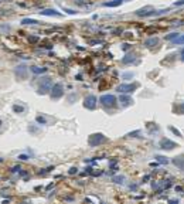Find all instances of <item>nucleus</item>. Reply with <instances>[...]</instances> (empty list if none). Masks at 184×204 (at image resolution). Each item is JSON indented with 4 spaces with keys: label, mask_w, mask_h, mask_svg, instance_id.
Here are the masks:
<instances>
[{
    "label": "nucleus",
    "mask_w": 184,
    "mask_h": 204,
    "mask_svg": "<svg viewBox=\"0 0 184 204\" xmlns=\"http://www.w3.org/2000/svg\"><path fill=\"white\" fill-rule=\"evenodd\" d=\"M139 82H132V84H120L116 86V91L119 94H132L139 88Z\"/></svg>",
    "instance_id": "nucleus-5"
},
{
    "label": "nucleus",
    "mask_w": 184,
    "mask_h": 204,
    "mask_svg": "<svg viewBox=\"0 0 184 204\" xmlns=\"http://www.w3.org/2000/svg\"><path fill=\"white\" fill-rule=\"evenodd\" d=\"M159 43H160V41H159V38L157 37H150L145 41V45H146L147 48H154V47L159 45Z\"/></svg>",
    "instance_id": "nucleus-12"
},
{
    "label": "nucleus",
    "mask_w": 184,
    "mask_h": 204,
    "mask_svg": "<svg viewBox=\"0 0 184 204\" xmlns=\"http://www.w3.org/2000/svg\"><path fill=\"white\" fill-rule=\"evenodd\" d=\"M75 173H76V167H72L70 170V174H75Z\"/></svg>",
    "instance_id": "nucleus-26"
},
{
    "label": "nucleus",
    "mask_w": 184,
    "mask_h": 204,
    "mask_svg": "<svg viewBox=\"0 0 184 204\" xmlns=\"http://www.w3.org/2000/svg\"><path fill=\"white\" fill-rule=\"evenodd\" d=\"M14 74L19 80H27L28 77V68L26 64H22V65H17L14 68Z\"/></svg>",
    "instance_id": "nucleus-6"
},
{
    "label": "nucleus",
    "mask_w": 184,
    "mask_h": 204,
    "mask_svg": "<svg viewBox=\"0 0 184 204\" xmlns=\"http://www.w3.org/2000/svg\"><path fill=\"white\" fill-rule=\"evenodd\" d=\"M36 121H37L38 124H41V125H45V124H47V119L44 118V116H37V118H36Z\"/></svg>",
    "instance_id": "nucleus-23"
},
{
    "label": "nucleus",
    "mask_w": 184,
    "mask_h": 204,
    "mask_svg": "<svg viewBox=\"0 0 184 204\" xmlns=\"http://www.w3.org/2000/svg\"><path fill=\"white\" fill-rule=\"evenodd\" d=\"M159 147L160 149H164V150H171V149H176L177 147V143L170 140L168 138H162L160 142H159Z\"/></svg>",
    "instance_id": "nucleus-7"
},
{
    "label": "nucleus",
    "mask_w": 184,
    "mask_h": 204,
    "mask_svg": "<svg viewBox=\"0 0 184 204\" xmlns=\"http://www.w3.org/2000/svg\"><path fill=\"white\" fill-rule=\"evenodd\" d=\"M135 77V74L133 72H125L123 74V80H128V78H133Z\"/></svg>",
    "instance_id": "nucleus-24"
},
{
    "label": "nucleus",
    "mask_w": 184,
    "mask_h": 204,
    "mask_svg": "<svg viewBox=\"0 0 184 204\" xmlns=\"http://www.w3.org/2000/svg\"><path fill=\"white\" fill-rule=\"evenodd\" d=\"M48 94L53 101L60 99V98H62V95H64V85H62L61 82H57V84H54V85L51 86V89H50Z\"/></svg>",
    "instance_id": "nucleus-3"
},
{
    "label": "nucleus",
    "mask_w": 184,
    "mask_h": 204,
    "mask_svg": "<svg viewBox=\"0 0 184 204\" xmlns=\"http://www.w3.org/2000/svg\"><path fill=\"white\" fill-rule=\"evenodd\" d=\"M98 105V99L95 95H88L85 99H84V106L85 109H89V111H95Z\"/></svg>",
    "instance_id": "nucleus-8"
},
{
    "label": "nucleus",
    "mask_w": 184,
    "mask_h": 204,
    "mask_svg": "<svg viewBox=\"0 0 184 204\" xmlns=\"http://www.w3.org/2000/svg\"><path fill=\"white\" fill-rule=\"evenodd\" d=\"M22 24H38V22L34 20V19H23Z\"/></svg>",
    "instance_id": "nucleus-21"
},
{
    "label": "nucleus",
    "mask_w": 184,
    "mask_h": 204,
    "mask_svg": "<svg viewBox=\"0 0 184 204\" xmlns=\"http://www.w3.org/2000/svg\"><path fill=\"white\" fill-rule=\"evenodd\" d=\"M122 48H123V50H128V48H129V45H128V44H123V45H122Z\"/></svg>",
    "instance_id": "nucleus-30"
},
{
    "label": "nucleus",
    "mask_w": 184,
    "mask_h": 204,
    "mask_svg": "<svg viewBox=\"0 0 184 204\" xmlns=\"http://www.w3.org/2000/svg\"><path fill=\"white\" fill-rule=\"evenodd\" d=\"M19 159H22V160H27V156L26 155H20V157Z\"/></svg>",
    "instance_id": "nucleus-27"
},
{
    "label": "nucleus",
    "mask_w": 184,
    "mask_h": 204,
    "mask_svg": "<svg viewBox=\"0 0 184 204\" xmlns=\"http://www.w3.org/2000/svg\"><path fill=\"white\" fill-rule=\"evenodd\" d=\"M99 102H101V105L105 108H115L116 106V102H118V98L115 97V95H112V94H106V95H102V97H101Z\"/></svg>",
    "instance_id": "nucleus-4"
},
{
    "label": "nucleus",
    "mask_w": 184,
    "mask_h": 204,
    "mask_svg": "<svg viewBox=\"0 0 184 204\" xmlns=\"http://www.w3.org/2000/svg\"><path fill=\"white\" fill-rule=\"evenodd\" d=\"M13 111H14L16 113H23L24 112V106H23V105H17V103H14V105H13Z\"/></svg>",
    "instance_id": "nucleus-17"
},
{
    "label": "nucleus",
    "mask_w": 184,
    "mask_h": 204,
    "mask_svg": "<svg viewBox=\"0 0 184 204\" xmlns=\"http://www.w3.org/2000/svg\"><path fill=\"white\" fill-rule=\"evenodd\" d=\"M156 160L157 163H162V165H167L168 163L167 157H164V156H156Z\"/></svg>",
    "instance_id": "nucleus-20"
},
{
    "label": "nucleus",
    "mask_w": 184,
    "mask_h": 204,
    "mask_svg": "<svg viewBox=\"0 0 184 204\" xmlns=\"http://www.w3.org/2000/svg\"><path fill=\"white\" fill-rule=\"evenodd\" d=\"M168 129H170L171 132H174V133L177 135V136H181V132H179V130H177L176 128H173V126H168Z\"/></svg>",
    "instance_id": "nucleus-25"
},
{
    "label": "nucleus",
    "mask_w": 184,
    "mask_h": 204,
    "mask_svg": "<svg viewBox=\"0 0 184 204\" xmlns=\"http://www.w3.org/2000/svg\"><path fill=\"white\" fill-rule=\"evenodd\" d=\"M33 74H44V72H47V68H44V67H37V65H33L31 68H30Z\"/></svg>",
    "instance_id": "nucleus-16"
},
{
    "label": "nucleus",
    "mask_w": 184,
    "mask_h": 204,
    "mask_svg": "<svg viewBox=\"0 0 184 204\" xmlns=\"http://www.w3.org/2000/svg\"><path fill=\"white\" fill-rule=\"evenodd\" d=\"M40 14L41 16H50V17H62L60 11L54 10V9H44V10L40 11Z\"/></svg>",
    "instance_id": "nucleus-11"
},
{
    "label": "nucleus",
    "mask_w": 184,
    "mask_h": 204,
    "mask_svg": "<svg viewBox=\"0 0 184 204\" xmlns=\"http://www.w3.org/2000/svg\"><path fill=\"white\" fill-rule=\"evenodd\" d=\"M179 36H180V33H170V34H167V36H166V40H168V41H173V40H176Z\"/></svg>",
    "instance_id": "nucleus-18"
},
{
    "label": "nucleus",
    "mask_w": 184,
    "mask_h": 204,
    "mask_svg": "<svg viewBox=\"0 0 184 204\" xmlns=\"http://www.w3.org/2000/svg\"><path fill=\"white\" fill-rule=\"evenodd\" d=\"M135 60H136L135 54H128L126 57H123V58H122V63H123L125 65H129V64H133V63H135Z\"/></svg>",
    "instance_id": "nucleus-13"
},
{
    "label": "nucleus",
    "mask_w": 184,
    "mask_h": 204,
    "mask_svg": "<svg viewBox=\"0 0 184 204\" xmlns=\"http://www.w3.org/2000/svg\"><path fill=\"white\" fill-rule=\"evenodd\" d=\"M173 163H174V166L177 167V169H180V170H183V155H180V156H176L173 159Z\"/></svg>",
    "instance_id": "nucleus-14"
},
{
    "label": "nucleus",
    "mask_w": 184,
    "mask_h": 204,
    "mask_svg": "<svg viewBox=\"0 0 184 204\" xmlns=\"http://www.w3.org/2000/svg\"><path fill=\"white\" fill-rule=\"evenodd\" d=\"M108 140L109 139L103 133H92L88 138V145L91 147H96V146H101L103 143H108Z\"/></svg>",
    "instance_id": "nucleus-1"
},
{
    "label": "nucleus",
    "mask_w": 184,
    "mask_h": 204,
    "mask_svg": "<svg viewBox=\"0 0 184 204\" xmlns=\"http://www.w3.org/2000/svg\"><path fill=\"white\" fill-rule=\"evenodd\" d=\"M119 101L120 103H122V106L123 108H128V106H132L133 105V99H132V97H129V95H126V94H122L119 97Z\"/></svg>",
    "instance_id": "nucleus-10"
},
{
    "label": "nucleus",
    "mask_w": 184,
    "mask_h": 204,
    "mask_svg": "<svg viewBox=\"0 0 184 204\" xmlns=\"http://www.w3.org/2000/svg\"><path fill=\"white\" fill-rule=\"evenodd\" d=\"M123 1L125 0H112V1H106V3H103V6H105V7H119Z\"/></svg>",
    "instance_id": "nucleus-15"
},
{
    "label": "nucleus",
    "mask_w": 184,
    "mask_h": 204,
    "mask_svg": "<svg viewBox=\"0 0 184 204\" xmlns=\"http://www.w3.org/2000/svg\"><path fill=\"white\" fill-rule=\"evenodd\" d=\"M51 86H53V81L50 77H44V78H40L38 81V85H37V92L40 95H45V94H48L50 89H51Z\"/></svg>",
    "instance_id": "nucleus-2"
},
{
    "label": "nucleus",
    "mask_w": 184,
    "mask_h": 204,
    "mask_svg": "<svg viewBox=\"0 0 184 204\" xmlns=\"http://www.w3.org/2000/svg\"><path fill=\"white\" fill-rule=\"evenodd\" d=\"M168 11H170V9H162V10H154L153 16H162V14H167Z\"/></svg>",
    "instance_id": "nucleus-19"
},
{
    "label": "nucleus",
    "mask_w": 184,
    "mask_h": 204,
    "mask_svg": "<svg viewBox=\"0 0 184 204\" xmlns=\"http://www.w3.org/2000/svg\"><path fill=\"white\" fill-rule=\"evenodd\" d=\"M19 169H20V166H16V167H13V170H11V172H13V173H16L17 170H19Z\"/></svg>",
    "instance_id": "nucleus-28"
},
{
    "label": "nucleus",
    "mask_w": 184,
    "mask_h": 204,
    "mask_svg": "<svg viewBox=\"0 0 184 204\" xmlns=\"http://www.w3.org/2000/svg\"><path fill=\"white\" fill-rule=\"evenodd\" d=\"M0 126H1V121H0Z\"/></svg>",
    "instance_id": "nucleus-31"
},
{
    "label": "nucleus",
    "mask_w": 184,
    "mask_h": 204,
    "mask_svg": "<svg viewBox=\"0 0 184 204\" xmlns=\"http://www.w3.org/2000/svg\"><path fill=\"white\" fill-rule=\"evenodd\" d=\"M112 180H114V182H116V183H119V184H123L126 179H125L123 176H116V177H112Z\"/></svg>",
    "instance_id": "nucleus-22"
},
{
    "label": "nucleus",
    "mask_w": 184,
    "mask_h": 204,
    "mask_svg": "<svg viewBox=\"0 0 184 204\" xmlns=\"http://www.w3.org/2000/svg\"><path fill=\"white\" fill-rule=\"evenodd\" d=\"M154 10H156V9H154L153 6H145V7H142L139 10H136L135 14L137 17H150V16H153Z\"/></svg>",
    "instance_id": "nucleus-9"
},
{
    "label": "nucleus",
    "mask_w": 184,
    "mask_h": 204,
    "mask_svg": "<svg viewBox=\"0 0 184 204\" xmlns=\"http://www.w3.org/2000/svg\"><path fill=\"white\" fill-rule=\"evenodd\" d=\"M174 4H176V6H181V4H183V0H180V1H176Z\"/></svg>",
    "instance_id": "nucleus-29"
}]
</instances>
